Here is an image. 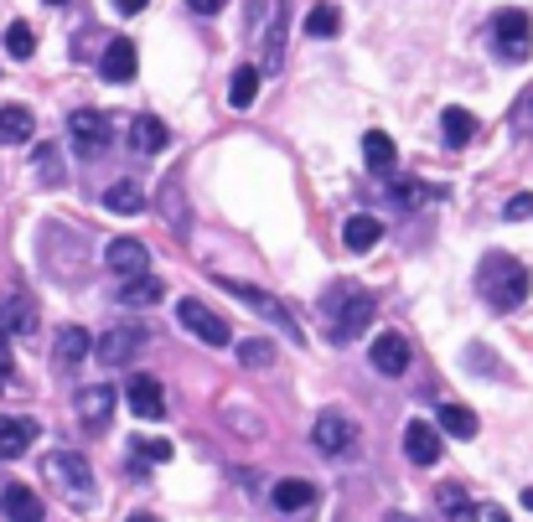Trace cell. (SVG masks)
Returning <instances> with one entry per match:
<instances>
[{
	"mask_svg": "<svg viewBox=\"0 0 533 522\" xmlns=\"http://www.w3.org/2000/svg\"><path fill=\"white\" fill-rule=\"evenodd\" d=\"M528 290H533V274H528L523 259L502 254V249L482 254V264H477V295L492 305V311H518V305L528 300Z\"/></svg>",
	"mask_w": 533,
	"mask_h": 522,
	"instance_id": "obj_1",
	"label": "cell"
},
{
	"mask_svg": "<svg viewBox=\"0 0 533 522\" xmlns=\"http://www.w3.org/2000/svg\"><path fill=\"white\" fill-rule=\"evenodd\" d=\"M321 316H327V326H332V342H352V336L378 316V300L358 285H332L327 295H321Z\"/></svg>",
	"mask_w": 533,
	"mask_h": 522,
	"instance_id": "obj_2",
	"label": "cell"
},
{
	"mask_svg": "<svg viewBox=\"0 0 533 522\" xmlns=\"http://www.w3.org/2000/svg\"><path fill=\"white\" fill-rule=\"evenodd\" d=\"M42 476H47V486L57 491L63 502H73V507H88L99 497V481H94V466L78 455V450H52L47 460H42Z\"/></svg>",
	"mask_w": 533,
	"mask_h": 522,
	"instance_id": "obj_3",
	"label": "cell"
},
{
	"mask_svg": "<svg viewBox=\"0 0 533 522\" xmlns=\"http://www.w3.org/2000/svg\"><path fill=\"white\" fill-rule=\"evenodd\" d=\"M233 300H244L249 305V311L264 321V326H275L280 336H285V342H295V347H306V331H301V321H295L290 311H285V305L275 300V295H264L259 285H244V280H218Z\"/></svg>",
	"mask_w": 533,
	"mask_h": 522,
	"instance_id": "obj_4",
	"label": "cell"
},
{
	"mask_svg": "<svg viewBox=\"0 0 533 522\" xmlns=\"http://www.w3.org/2000/svg\"><path fill=\"white\" fill-rule=\"evenodd\" d=\"M487 37H492L502 63H528V57H533V21L518 6H502L492 16V26H487Z\"/></svg>",
	"mask_w": 533,
	"mask_h": 522,
	"instance_id": "obj_5",
	"label": "cell"
},
{
	"mask_svg": "<svg viewBox=\"0 0 533 522\" xmlns=\"http://www.w3.org/2000/svg\"><path fill=\"white\" fill-rule=\"evenodd\" d=\"M176 321H182L197 342H207V347H228L233 342V331H228V321L213 311V305H202V300H176Z\"/></svg>",
	"mask_w": 533,
	"mask_h": 522,
	"instance_id": "obj_6",
	"label": "cell"
},
{
	"mask_svg": "<svg viewBox=\"0 0 533 522\" xmlns=\"http://www.w3.org/2000/svg\"><path fill=\"white\" fill-rule=\"evenodd\" d=\"M311 445H316L321 455H332V460H347L352 450H358V424H352L347 414H316Z\"/></svg>",
	"mask_w": 533,
	"mask_h": 522,
	"instance_id": "obj_7",
	"label": "cell"
},
{
	"mask_svg": "<svg viewBox=\"0 0 533 522\" xmlns=\"http://www.w3.org/2000/svg\"><path fill=\"white\" fill-rule=\"evenodd\" d=\"M68 140L78 145V156H104V150H109V114L78 109V114L68 119Z\"/></svg>",
	"mask_w": 533,
	"mask_h": 522,
	"instance_id": "obj_8",
	"label": "cell"
},
{
	"mask_svg": "<svg viewBox=\"0 0 533 522\" xmlns=\"http://www.w3.org/2000/svg\"><path fill=\"white\" fill-rule=\"evenodd\" d=\"M409 342L399 331H383V336H373V347H368V362H373V373H383V378H399V373H409Z\"/></svg>",
	"mask_w": 533,
	"mask_h": 522,
	"instance_id": "obj_9",
	"label": "cell"
},
{
	"mask_svg": "<svg viewBox=\"0 0 533 522\" xmlns=\"http://www.w3.org/2000/svg\"><path fill=\"white\" fill-rule=\"evenodd\" d=\"M104 264H109V274H120V280H135V274H151V249L135 238H114L104 249Z\"/></svg>",
	"mask_w": 533,
	"mask_h": 522,
	"instance_id": "obj_10",
	"label": "cell"
},
{
	"mask_svg": "<svg viewBox=\"0 0 533 522\" xmlns=\"http://www.w3.org/2000/svg\"><path fill=\"white\" fill-rule=\"evenodd\" d=\"M42 435V424L37 419H26V414H0V460H16L37 445Z\"/></svg>",
	"mask_w": 533,
	"mask_h": 522,
	"instance_id": "obj_11",
	"label": "cell"
},
{
	"mask_svg": "<svg viewBox=\"0 0 533 522\" xmlns=\"http://www.w3.org/2000/svg\"><path fill=\"white\" fill-rule=\"evenodd\" d=\"M125 398H130V414H135V419H151V424L166 419V388H161L151 373H135Z\"/></svg>",
	"mask_w": 533,
	"mask_h": 522,
	"instance_id": "obj_12",
	"label": "cell"
},
{
	"mask_svg": "<svg viewBox=\"0 0 533 522\" xmlns=\"http://www.w3.org/2000/svg\"><path fill=\"white\" fill-rule=\"evenodd\" d=\"M135 68H140L135 42H130V37H109V47H104V57H99L104 83H135Z\"/></svg>",
	"mask_w": 533,
	"mask_h": 522,
	"instance_id": "obj_13",
	"label": "cell"
},
{
	"mask_svg": "<svg viewBox=\"0 0 533 522\" xmlns=\"http://www.w3.org/2000/svg\"><path fill=\"white\" fill-rule=\"evenodd\" d=\"M140 347H145L140 326H114V331H104V342H99V362L104 367H125V362H135Z\"/></svg>",
	"mask_w": 533,
	"mask_h": 522,
	"instance_id": "obj_14",
	"label": "cell"
},
{
	"mask_svg": "<svg viewBox=\"0 0 533 522\" xmlns=\"http://www.w3.org/2000/svg\"><path fill=\"white\" fill-rule=\"evenodd\" d=\"M404 455L414 460V466H435L440 460V429L430 419H409L404 424Z\"/></svg>",
	"mask_w": 533,
	"mask_h": 522,
	"instance_id": "obj_15",
	"label": "cell"
},
{
	"mask_svg": "<svg viewBox=\"0 0 533 522\" xmlns=\"http://www.w3.org/2000/svg\"><path fill=\"white\" fill-rule=\"evenodd\" d=\"M114 300H120L125 311H145V305H161L166 300V285L156 280V274H135V280H120Z\"/></svg>",
	"mask_w": 533,
	"mask_h": 522,
	"instance_id": "obj_16",
	"label": "cell"
},
{
	"mask_svg": "<svg viewBox=\"0 0 533 522\" xmlns=\"http://www.w3.org/2000/svg\"><path fill=\"white\" fill-rule=\"evenodd\" d=\"M37 300H26V295H6L0 300V331L6 336H32L37 331Z\"/></svg>",
	"mask_w": 533,
	"mask_h": 522,
	"instance_id": "obj_17",
	"label": "cell"
},
{
	"mask_svg": "<svg viewBox=\"0 0 533 522\" xmlns=\"http://www.w3.org/2000/svg\"><path fill=\"white\" fill-rule=\"evenodd\" d=\"M114 404H120V393H114L109 383H94V388H83V393H78V414H83L88 429H104L109 414H114Z\"/></svg>",
	"mask_w": 533,
	"mask_h": 522,
	"instance_id": "obj_18",
	"label": "cell"
},
{
	"mask_svg": "<svg viewBox=\"0 0 533 522\" xmlns=\"http://www.w3.org/2000/svg\"><path fill=\"white\" fill-rule=\"evenodd\" d=\"M171 130L161 125L156 114H135L130 119V145H135V156H156V150H166Z\"/></svg>",
	"mask_w": 533,
	"mask_h": 522,
	"instance_id": "obj_19",
	"label": "cell"
},
{
	"mask_svg": "<svg viewBox=\"0 0 533 522\" xmlns=\"http://www.w3.org/2000/svg\"><path fill=\"white\" fill-rule=\"evenodd\" d=\"M471 135H477V114H471V109H461V104L440 109V140H446L451 150L471 145Z\"/></svg>",
	"mask_w": 533,
	"mask_h": 522,
	"instance_id": "obj_20",
	"label": "cell"
},
{
	"mask_svg": "<svg viewBox=\"0 0 533 522\" xmlns=\"http://www.w3.org/2000/svg\"><path fill=\"white\" fill-rule=\"evenodd\" d=\"M32 135H37V119H32L26 104H6V109H0V145H26Z\"/></svg>",
	"mask_w": 533,
	"mask_h": 522,
	"instance_id": "obj_21",
	"label": "cell"
},
{
	"mask_svg": "<svg viewBox=\"0 0 533 522\" xmlns=\"http://www.w3.org/2000/svg\"><path fill=\"white\" fill-rule=\"evenodd\" d=\"M435 429L451 440H477V414H471L466 404H440L435 409Z\"/></svg>",
	"mask_w": 533,
	"mask_h": 522,
	"instance_id": "obj_22",
	"label": "cell"
},
{
	"mask_svg": "<svg viewBox=\"0 0 533 522\" xmlns=\"http://www.w3.org/2000/svg\"><path fill=\"white\" fill-rule=\"evenodd\" d=\"M0 507H6L11 522H42V497L32 486H6L0 491Z\"/></svg>",
	"mask_w": 533,
	"mask_h": 522,
	"instance_id": "obj_23",
	"label": "cell"
},
{
	"mask_svg": "<svg viewBox=\"0 0 533 522\" xmlns=\"http://www.w3.org/2000/svg\"><path fill=\"white\" fill-rule=\"evenodd\" d=\"M270 502H275L280 512H306V507L316 502V486H311V481H301V476H290V481H275Z\"/></svg>",
	"mask_w": 533,
	"mask_h": 522,
	"instance_id": "obj_24",
	"label": "cell"
},
{
	"mask_svg": "<svg viewBox=\"0 0 533 522\" xmlns=\"http://www.w3.org/2000/svg\"><path fill=\"white\" fill-rule=\"evenodd\" d=\"M378 238H383V223L368 218V212H358V218H347V223H342V243H347L352 254H368Z\"/></svg>",
	"mask_w": 533,
	"mask_h": 522,
	"instance_id": "obj_25",
	"label": "cell"
},
{
	"mask_svg": "<svg viewBox=\"0 0 533 522\" xmlns=\"http://www.w3.org/2000/svg\"><path fill=\"white\" fill-rule=\"evenodd\" d=\"M156 207H161V218H166V228L182 238L187 233V212H182V181L176 176H166L161 181V197H156Z\"/></svg>",
	"mask_w": 533,
	"mask_h": 522,
	"instance_id": "obj_26",
	"label": "cell"
},
{
	"mask_svg": "<svg viewBox=\"0 0 533 522\" xmlns=\"http://www.w3.org/2000/svg\"><path fill=\"white\" fill-rule=\"evenodd\" d=\"M363 156H368V166H373L378 176H394V166H399V150H394V140L383 135V130H368V135H363Z\"/></svg>",
	"mask_w": 533,
	"mask_h": 522,
	"instance_id": "obj_27",
	"label": "cell"
},
{
	"mask_svg": "<svg viewBox=\"0 0 533 522\" xmlns=\"http://www.w3.org/2000/svg\"><path fill=\"white\" fill-rule=\"evenodd\" d=\"M259 78H264V68H254V63L233 68V78H228V104H233V109H249V104L259 99Z\"/></svg>",
	"mask_w": 533,
	"mask_h": 522,
	"instance_id": "obj_28",
	"label": "cell"
},
{
	"mask_svg": "<svg viewBox=\"0 0 533 522\" xmlns=\"http://www.w3.org/2000/svg\"><path fill=\"white\" fill-rule=\"evenodd\" d=\"M52 357H57V367H78V362L88 357V331H83V326H63V331H57Z\"/></svg>",
	"mask_w": 533,
	"mask_h": 522,
	"instance_id": "obj_29",
	"label": "cell"
},
{
	"mask_svg": "<svg viewBox=\"0 0 533 522\" xmlns=\"http://www.w3.org/2000/svg\"><path fill=\"white\" fill-rule=\"evenodd\" d=\"M104 207L120 212V218H135V212H145V192L135 187V181H114V187L104 192Z\"/></svg>",
	"mask_w": 533,
	"mask_h": 522,
	"instance_id": "obj_30",
	"label": "cell"
},
{
	"mask_svg": "<svg viewBox=\"0 0 533 522\" xmlns=\"http://www.w3.org/2000/svg\"><path fill=\"white\" fill-rule=\"evenodd\" d=\"M306 32L311 37H337L342 32V11L332 6V0H316V6L306 11Z\"/></svg>",
	"mask_w": 533,
	"mask_h": 522,
	"instance_id": "obj_31",
	"label": "cell"
},
{
	"mask_svg": "<svg viewBox=\"0 0 533 522\" xmlns=\"http://www.w3.org/2000/svg\"><path fill=\"white\" fill-rule=\"evenodd\" d=\"M6 52L26 63V57L37 52V32H32V26H26V21H11V32H6Z\"/></svg>",
	"mask_w": 533,
	"mask_h": 522,
	"instance_id": "obj_32",
	"label": "cell"
},
{
	"mask_svg": "<svg viewBox=\"0 0 533 522\" xmlns=\"http://www.w3.org/2000/svg\"><path fill=\"white\" fill-rule=\"evenodd\" d=\"M440 192L435 187H420V181H394V202L399 207H425V202H435Z\"/></svg>",
	"mask_w": 533,
	"mask_h": 522,
	"instance_id": "obj_33",
	"label": "cell"
},
{
	"mask_svg": "<svg viewBox=\"0 0 533 522\" xmlns=\"http://www.w3.org/2000/svg\"><path fill=\"white\" fill-rule=\"evenodd\" d=\"M239 362H244V367H264V362H275V342H239Z\"/></svg>",
	"mask_w": 533,
	"mask_h": 522,
	"instance_id": "obj_34",
	"label": "cell"
},
{
	"mask_svg": "<svg viewBox=\"0 0 533 522\" xmlns=\"http://www.w3.org/2000/svg\"><path fill=\"white\" fill-rule=\"evenodd\" d=\"M435 502H440V512H451V517H466V507H471L461 486H440V491H435Z\"/></svg>",
	"mask_w": 533,
	"mask_h": 522,
	"instance_id": "obj_35",
	"label": "cell"
},
{
	"mask_svg": "<svg viewBox=\"0 0 533 522\" xmlns=\"http://www.w3.org/2000/svg\"><path fill=\"white\" fill-rule=\"evenodd\" d=\"M130 450H135L140 460H151V466H166V460L176 455V450H171V440H151V445H145V440H135Z\"/></svg>",
	"mask_w": 533,
	"mask_h": 522,
	"instance_id": "obj_36",
	"label": "cell"
},
{
	"mask_svg": "<svg viewBox=\"0 0 533 522\" xmlns=\"http://www.w3.org/2000/svg\"><path fill=\"white\" fill-rule=\"evenodd\" d=\"M466 522H513V517H508V507H497V502H471Z\"/></svg>",
	"mask_w": 533,
	"mask_h": 522,
	"instance_id": "obj_37",
	"label": "cell"
},
{
	"mask_svg": "<svg viewBox=\"0 0 533 522\" xmlns=\"http://www.w3.org/2000/svg\"><path fill=\"white\" fill-rule=\"evenodd\" d=\"M513 130H518V135H533V88L513 104Z\"/></svg>",
	"mask_w": 533,
	"mask_h": 522,
	"instance_id": "obj_38",
	"label": "cell"
},
{
	"mask_svg": "<svg viewBox=\"0 0 533 522\" xmlns=\"http://www.w3.org/2000/svg\"><path fill=\"white\" fill-rule=\"evenodd\" d=\"M502 218H508V223H523V218H533V192H518V197H508V207H502Z\"/></svg>",
	"mask_w": 533,
	"mask_h": 522,
	"instance_id": "obj_39",
	"label": "cell"
},
{
	"mask_svg": "<svg viewBox=\"0 0 533 522\" xmlns=\"http://www.w3.org/2000/svg\"><path fill=\"white\" fill-rule=\"evenodd\" d=\"M466 362H471V367H487V378H508V373H502V362H497L487 347H466Z\"/></svg>",
	"mask_w": 533,
	"mask_h": 522,
	"instance_id": "obj_40",
	"label": "cell"
},
{
	"mask_svg": "<svg viewBox=\"0 0 533 522\" xmlns=\"http://www.w3.org/2000/svg\"><path fill=\"white\" fill-rule=\"evenodd\" d=\"M37 166H42V181H47V187H57V181H63V171H57V150H52V145L37 156Z\"/></svg>",
	"mask_w": 533,
	"mask_h": 522,
	"instance_id": "obj_41",
	"label": "cell"
},
{
	"mask_svg": "<svg viewBox=\"0 0 533 522\" xmlns=\"http://www.w3.org/2000/svg\"><path fill=\"white\" fill-rule=\"evenodd\" d=\"M228 6V0H187V11H197V16H218Z\"/></svg>",
	"mask_w": 533,
	"mask_h": 522,
	"instance_id": "obj_42",
	"label": "cell"
},
{
	"mask_svg": "<svg viewBox=\"0 0 533 522\" xmlns=\"http://www.w3.org/2000/svg\"><path fill=\"white\" fill-rule=\"evenodd\" d=\"M0 373H11V336L0 331Z\"/></svg>",
	"mask_w": 533,
	"mask_h": 522,
	"instance_id": "obj_43",
	"label": "cell"
},
{
	"mask_svg": "<svg viewBox=\"0 0 533 522\" xmlns=\"http://www.w3.org/2000/svg\"><path fill=\"white\" fill-rule=\"evenodd\" d=\"M114 6H120L125 16H135V11H140V0H114Z\"/></svg>",
	"mask_w": 533,
	"mask_h": 522,
	"instance_id": "obj_44",
	"label": "cell"
},
{
	"mask_svg": "<svg viewBox=\"0 0 533 522\" xmlns=\"http://www.w3.org/2000/svg\"><path fill=\"white\" fill-rule=\"evenodd\" d=\"M383 522H414L409 512H389V517H383Z\"/></svg>",
	"mask_w": 533,
	"mask_h": 522,
	"instance_id": "obj_45",
	"label": "cell"
},
{
	"mask_svg": "<svg viewBox=\"0 0 533 522\" xmlns=\"http://www.w3.org/2000/svg\"><path fill=\"white\" fill-rule=\"evenodd\" d=\"M523 507L533 512V486H523Z\"/></svg>",
	"mask_w": 533,
	"mask_h": 522,
	"instance_id": "obj_46",
	"label": "cell"
},
{
	"mask_svg": "<svg viewBox=\"0 0 533 522\" xmlns=\"http://www.w3.org/2000/svg\"><path fill=\"white\" fill-rule=\"evenodd\" d=\"M130 522H156V517H151V512H135V517H130Z\"/></svg>",
	"mask_w": 533,
	"mask_h": 522,
	"instance_id": "obj_47",
	"label": "cell"
},
{
	"mask_svg": "<svg viewBox=\"0 0 533 522\" xmlns=\"http://www.w3.org/2000/svg\"><path fill=\"white\" fill-rule=\"evenodd\" d=\"M47 6H68V0H47Z\"/></svg>",
	"mask_w": 533,
	"mask_h": 522,
	"instance_id": "obj_48",
	"label": "cell"
}]
</instances>
